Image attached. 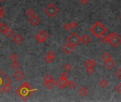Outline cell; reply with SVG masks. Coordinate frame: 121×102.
<instances>
[{"instance_id":"cell-32","label":"cell","mask_w":121,"mask_h":102,"mask_svg":"<svg viewBox=\"0 0 121 102\" xmlns=\"http://www.w3.org/2000/svg\"><path fill=\"white\" fill-rule=\"evenodd\" d=\"M70 24V26H71V28H73V29H75L77 26H78V24L76 22V21H71Z\"/></svg>"},{"instance_id":"cell-19","label":"cell","mask_w":121,"mask_h":102,"mask_svg":"<svg viewBox=\"0 0 121 102\" xmlns=\"http://www.w3.org/2000/svg\"><path fill=\"white\" fill-rule=\"evenodd\" d=\"M101 58H102V60L105 62V61H106V60H110V59H111L112 57H111V55H110V53H104L102 55Z\"/></svg>"},{"instance_id":"cell-34","label":"cell","mask_w":121,"mask_h":102,"mask_svg":"<svg viewBox=\"0 0 121 102\" xmlns=\"http://www.w3.org/2000/svg\"><path fill=\"white\" fill-rule=\"evenodd\" d=\"M64 28L66 30V31H69L70 28H71V26H70V24L66 22L64 24Z\"/></svg>"},{"instance_id":"cell-25","label":"cell","mask_w":121,"mask_h":102,"mask_svg":"<svg viewBox=\"0 0 121 102\" xmlns=\"http://www.w3.org/2000/svg\"><path fill=\"white\" fill-rule=\"evenodd\" d=\"M11 66H12V67L14 70H18V69L19 68V67H20L19 63L17 61H14V62H12Z\"/></svg>"},{"instance_id":"cell-11","label":"cell","mask_w":121,"mask_h":102,"mask_svg":"<svg viewBox=\"0 0 121 102\" xmlns=\"http://www.w3.org/2000/svg\"><path fill=\"white\" fill-rule=\"evenodd\" d=\"M41 22V20L39 19V18L38 16H36V15H34L31 17H29V23L33 26H38Z\"/></svg>"},{"instance_id":"cell-24","label":"cell","mask_w":121,"mask_h":102,"mask_svg":"<svg viewBox=\"0 0 121 102\" xmlns=\"http://www.w3.org/2000/svg\"><path fill=\"white\" fill-rule=\"evenodd\" d=\"M99 85H100V86L101 88H105V87H106V86H107V85H108V82H107V81H106L105 79H101V80L100 81V82H99Z\"/></svg>"},{"instance_id":"cell-39","label":"cell","mask_w":121,"mask_h":102,"mask_svg":"<svg viewBox=\"0 0 121 102\" xmlns=\"http://www.w3.org/2000/svg\"><path fill=\"white\" fill-rule=\"evenodd\" d=\"M5 0H0V2H4Z\"/></svg>"},{"instance_id":"cell-23","label":"cell","mask_w":121,"mask_h":102,"mask_svg":"<svg viewBox=\"0 0 121 102\" xmlns=\"http://www.w3.org/2000/svg\"><path fill=\"white\" fill-rule=\"evenodd\" d=\"M43 81L44 82H52L53 81V77L50 75H46L44 77H43Z\"/></svg>"},{"instance_id":"cell-33","label":"cell","mask_w":121,"mask_h":102,"mask_svg":"<svg viewBox=\"0 0 121 102\" xmlns=\"http://www.w3.org/2000/svg\"><path fill=\"white\" fill-rule=\"evenodd\" d=\"M69 77V75L66 72H64L61 73V75H60V78H61V79H67Z\"/></svg>"},{"instance_id":"cell-26","label":"cell","mask_w":121,"mask_h":102,"mask_svg":"<svg viewBox=\"0 0 121 102\" xmlns=\"http://www.w3.org/2000/svg\"><path fill=\"white\" fill-rule=\"evenodd\" d=\"M26 15H27L28 17H31V16H32L34 15V12L31 9H28L26 10Z\"/></svg>"},{"instance_id":"cell-9","label":"cell","mask_w":121,"mask_h":102,"mask_svg":"<svg viewBox=\"0 0 121 102\" xmlns=\"http://www.w3.org/2000/svg\"><path fill=\"white\" fill-rule=\"evenodd\" d=\"M55 57H56V55H55L54 52H53V51H48L45 57V59H44L45 62L48 64L51 63L54 60Z\"/></svg>"},{"instance_id":"cell-5","label":"cell","mask_w":121,"mask_h":102,"mask_svg":"<svg viewBox=\"0 0 121 102\" xmlns=\"http://www.w3.org/2000/svg\"><path fill=\"white\" fill-rule=\"evenodd\" d=\"M9 83H12L11 79L0 70V94L3 91L4 86Z\"/></svg>"},{"instance_id":"cell-15","label":"cell","mask_w":121,"mask_h":102,"mask_svg":"<svg viewBox=\"0 0 121 102\" xmlns=\"http://www.w3.org/2000/svg\"><path fill=\"white\" fill-rule=\"evenodd\" d=\"M115 63L114 60L111 59L108 60H106L105 61V66H106V67H108V69H112L115 67Z\"/></svg>"},{"instance_id":"cell-27","label":"cell","mask_w":121,"mask_h":102,"mask_svg":"<svg viewBox=\"0 0 121 102\" xmlns=\"http://www.w3.org/2000/svg\"><path fill=\"white\" fill-rule=\"evenodd\" d=\"M7 27L8 26L5 24H1V25H0V32L3 33L4 31L7 28Z\"/></svg>"},{"instance_id":"cell-17","label":"cell","mask_w":121,"mask_h":102,"mask_svg":"<svg viewBox=\"0 0 121 102\" xmlns=\"http://www.w3.org/2000/svg\"><path fill=\"white\" fill-rule=\"evenodd\" d=\"M79 94L81 96H86L88 94V90L86 87L85 86H82L80 89H79V91H78Z\"/></svg>"},{"instance_id":"cell-41","label":"cell","mask_w":121,"mask_h":102,"mask_svg":"<svg viewBox=\"0 0 121 102\" xmlns=\"http://www.w3.org/2000/svg\"><path fill=\"white\" fill-rule=\"evenodd\" d=\"M120 18H121V15H120Z\"/></svg>"},{"instance_id":"cell-18","label":"cell","mask_w":121,"mask_h":102,"mask_svg":"<svg viewBox=\"0 0 121 102\" xmlns=\"http://www.w3.org/2000/svg\"><path fill=\"white\" fill-rule=\"evenodd\" d=\"M13 33H14L13 31H12L9 27H7V29L4 31V32L3 33V34H4L6 37H7V38L12 37V35H13Z\"/></svg>"},{"instance_id":"cell-40","label":"cell","mask_w":121,"mask_h":102,"mask_svg":"<svg viewBox=\"0 0 121 102\" xmlns=\"http://www.w3.org/2000/svg\"><path fill=\"white\" fill-rule=\"evenodd\" d=\"M1 24H2V23H1V22H0V25H1Z\"/></svg>"},{"instance_id":"cell-7","label":"cell","mask_w":121,"mask_h":102,"mask_svg":"<svg viewBox=\"0 0 121 102\" xmlns=\"http://www.w3.org/2000/svg\"><path fill=\"white\" fill-rule=\"evenodd\" d=\"M108 43L112 47H115L121 43V37L117 33L114 37H112L110 40H108Z\"/></svg>"},{"instance_id":"cell-3","label":"cell","mask_w":121,"mask_h":102,"mask_svg":"<svg viewBox=\"0 0 121 102\" xmlns=\"http://www.w3.org/2000/svg\"><path fill=\"white\" fill-rule=\"evenodd\" d=\"M44 12L46 15H48L50 18L53 19L58 12H59V9L56 7L53 3H50L45 9H44Z\"/></svg>"},{"instance_id":"cell-30","label":"cell","mask_w":121,"mask_h":102,"mask_svg":"<svg viewBox=\"0 0 121 102\" xmlns=\"http://www.w3.org/2000/svg\"><path fill=\"white\" fill-rule=\"evenodd\" d=\"M100 42L101 43H103V44H105L107 42H108V40H107V38H106V36L105 35H102V36H100Z\"/></svg>"},{"instance_id":"cell-38","label":"cell","mask_w":121,"mask_h":102,"mask_svg":"<svg viewBox=\"0 0 121 102\" xmlns=\"http://www.w3.org/2000/svg\"><path fill=\"white\" fill-rule=\"evenodd\" d=\"M88 0H81V4L83 5V6H85L88 4Z\"/></svg>"},{"instance_id":"cell-28","label":"cell","mask_w":121,"mask_h":102,"mask_svg":"<svg viewBox=\"0 0 121 102\" xmlns=\"http://www.w3.org/2000/svg\"><path fill=\"white\" fill-rule=\"evenodd\" d=\"M9 59H10L12 62H14V61H17V59H18V56L17 55V54H15V53H12V55H10V56H9Z\"/></svg>"},{"instance_id":"cell-13","label":"cell","mask_w":121,"mask_h":102,"mask_svg":"<svg viewBox=\"0 0 121 102\" xmlns=\"http://www.w3.org/2000/svg\"><path fill=\"white\" fill-rule=\"evenodd\" d=\"M81 42H82L84 45H88L91 42V38L88 35L84 34L81 38Z\"/></svg>"},{"instance_id":"cell-16","label":"cell","mask_w":121,"mask_h":102,"mask_svg":"<svg viewBox=\"0 0 121 102\" xmlns=\"http://www.w3.org/2000/svg\"><path fill=\"white\" fill-rule=\"evenodd\" d=\"M96 65V61L94 60H87L84 63L83 65L84 67H93Z\"/></svg>"},{"instance_id":"cell-12","label":"cell","mask_w":121,"mask_h":102,"mask_svg":"<svg viewBox=\"0 0 121 102\" xmlns=\"http://www.w3.org/2000/svg\"><path fill=\"white\" fill-rule=\"evenodd\" d=\"M13 77H14L16 80H17V81H21V80H22V79L24 78V73L22 71L18 70H17V71L14 73Z\"/></svg>"},{"instance_id":"cell-6","label":"cell","mask_w":121,"mask_h":102,"mask_svg":"<svg viewBox=\"0 0 121 102\" xmlns=\"http://www.w3.org/2000/svg\"><path fill=\"white\" fill-rule=\"evenodd\" d=\"M48 36L49 35H48V33L46 31H45L44 30H41L36 35V40L39 43H44L46 40V39L48 38Z\"/></svg>"},{"instance_id":"cell-8","label":"cell","mask_w":121,"mask_h":102,"mask_svg":"<svg viewBox=\"0 0 121 102\" xmlns=\"http://www.w3.org/2000/svg\"><path fill=\"white\" fill-rule=\"evenodd\" d=\"M69 83V81L67 79H61V78H59L56 82L55 83V84L57 86V87L60 89H64L67 84Z\"/></svg>"},{"instance_id":"cell-21","label":"cell","mask_w":121,"mask_h":102,"mask_svg":"<svg viewBox=\"0 0 121 102\" xmlns=\"http://www.w3.org/2000/svg\"><path fill=\"white\" fill-rule=\"evenodd\" d=\"M76 82H74L73 81H70V82H69V83H68V84H67V86H68V87L71 89V90H73L76 87Z\"/></svg>"},{"instance_id":"cell-14","label":"cell","mask_w":121,"mask_h":102,"mask_svg":"<svg viewBox=\"0 0 121 102\" xmlns=\"http://www.w3.org/2000/svg\"><path fill=\"white\" fill-rule=\"evenodd\" d=\"M22 41H23V38L19 34H16L13 38V42L17 45H19Z\"/></svg>"},{"instance_id":"cell-2","label":"cell","mask_w":121,"mask_h":102,"mask_svg":"<svg viewBox=\"0 0 121 102\" xmlns=\"http://www.w3.org/2000/svg\"><path fill=\"white\" fill-rule=\"evenodd\" d=\"M107 31V28L99 21L96 22L91 28L90 31L98 38L102 36Z\"/></svg>"},{"instance_id":"cell-29","label":"cell","mask_w":121,"mask_h":102,"mask_svg":"<svg viewBox=\"0 0 121 102\" xmlns=\"http://www.w3.org/2000/svg\"><path fill=\"white\" fill-rule=\"evenodd\" d=\"M64 69L66 70V72H69L72 70V66L70 63H66L65 65H64Z\"/></svg>"},{"instance_id":"cell-31","label":"cell","mask_w":121,"mask_h":102,"mask_svg":"<svg viewBox=\"0 0 121 102\" xmlns=\"http://www.w3.org/2000/svg\"><path fill=\"white\" fill-rule=\"evenodd\" d=\"M86 72H87L88 74H89V75H91V74L93 73V72H94V71H95L93 67H86Z\"/></svg>"},{"instance_id":"cell-37","label":"cell","mask_w":121,"mask_h":102,"mask_svg":"<svg viewBox=\"0 0 121 102\" xmlns=\"http://www.w3.org/2000/svg\"><path fill=\"white\" fill-rule=\"evenodd\" d=\"M4 11L1 7H0V19H2L4 16Z\"/></svg>"},{"instance_id":"cell-22","label":"cell","mask_w":121,"mask_h":102,"mask_svg":"<svg viewBox=\"0 0 121 102\" xmlns=\"http://www.w3.org/2000/svg\"><path fill=\"white\" fill-rule=\"evenodd\" d=\"M12 90V86H11V83H9V84H7L4 89H3V91H5L6 93H9L10 91Z\"/></svg>"},{"instance_id":"cell-20","label":"cell","mask_w":121,"mask_h":102,"mask_svg":"<svg viewBox=\"0 0 121 102\" xmlns=\"http://www.w3.org/2000/svg\"><path fill=\"white\" fill-rule=\"evenodd\" d=\"M45 86L48 89H52L53 88V86H55V83L53 82V81L52 82H45L44 83Z\"/></svg>"},{"instance_id":"cell-35","label":"cell","mask_w":121,"mask_h":102,"mask_svg":"<svg viewBox=\"0 0 121 102\" xmlns=\"http://www.w3.org/2000/svg\"><path fill=\"white\" fill-rule=\"evenodd\" d=\"M115 75H116V76L117 77V78H119V79L121 80V67L119 68V70H117V71H116Z\"/></svg>"},{"instance_id":"cell-4","label":"cell","mask_w":121,"mask_h":102,"mask_svg":"<svg viewBox=\"0 0 121 102\" xmlns=\"http://www.w3.org/2000/svg\"><path fill=\"white\" fill-rule=\"evenodd\" d=\"M80 42H81V37H79V35L76 33H71V35L67 38V43L71 45L74 47L77 46L80 43Z\"/></svg>"},{"instance_id":"cell-1","label":"cell","mask_w":121,"mask_h":102,"mask_svg":"<svg viewBox=\"0 0 121 102\" xmlns=\"http://www.w3.org/2000/svg\"><path fill=\"white\" fill-rule=\"evenodd\" d=\"M36 89H34L31 88L30 84H29L27 82H23L21 86H19L16 89V94L20 96L23 100H26L27 98H29Z\"/></svg>"},{"instance_id":"cell-36","label":"cell","mask_w":121,"mask_h":102,"mask_svg":"<svg viewBox=\"0 0 121 102\" xmlns=\"http://www.w3.org/2000/svg\"><path fill=\"white\" fill-rule=\"evenodd\" d=\"M115 90H116L119 94H121V83H120V84H119L115 87Z\"/></svg>"},{"instance_id":"cell-10","label":"cell","mask_w":121,"mask_h":102,"mask_svg":"<svg viewBox=\"0 0 121 102\" xmlns=\"http://www.w3.org/2000/svg\"><path fill=\"white\" fill-rule=\"evenodd\" d=\"M73 49H74V47L72 46L71 45L69 44V43H66L62 47V50L64 51V53H66V55H70L73 52Z\"/></svg>"}]
</instances>
